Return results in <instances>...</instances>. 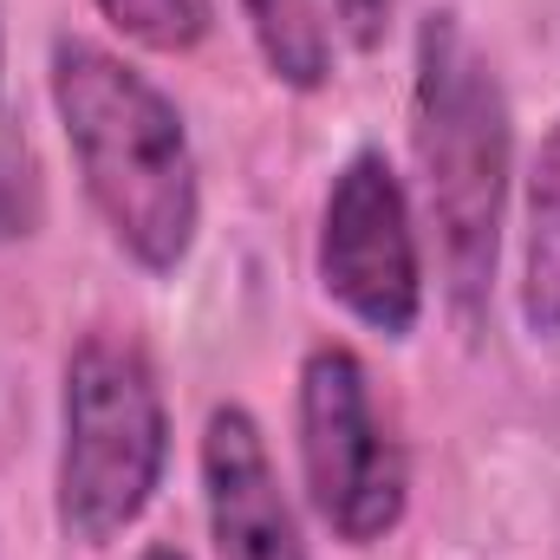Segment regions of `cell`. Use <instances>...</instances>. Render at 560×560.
Returning a JSON list of instances; mask_svg holds the SVG:
<instances>
[{
  "mask_svg": "<svg viewBox=\"0 0 560 560\" xmlns=\"http://www.w3.org/2000/svg\"><path fill=\"white\" fill-rule=\"evenodd\" d=\"M46 92L112 248L150 280H170L202 235V163L176 98L125 52L79 33L52 39Z\"/></svg>",
  "mask_w": 560,
  "mask_h": 560,
  "instance_id": "obj_1",
  "label": "cell"
},
{
  "mask_svg": "<svg viewBox=\"0 0 560 560\" xmlns=\"http://www.w3.org/2000/svg\"><path fill=\"white\" fill-rule=\"evenodd\" d=\"M411 156L423 183V215L436 229L443 293L463 326H482L502 261L515 125L489 52L469 39L456 7H430L411 46Z\"/></svg>",
  "mask_w": 560,
  "mask_h": 560,
  "instance_id": "obj_2",
  "label": "cell"
},
{
  "mask_svg": "<svg viewBox=\"0 0 560 560\" xmlns=\"http://www.w3.org/2000/svg\"><path fill=\"white\" fill-rule=\"evenodd\" d=\"M170 476V405L138 332L92 326L59 372L52 522L79 548H112L138 528Z\"/></svg>",
  "mask_w": 560,
  "mask_h": 560,
  "instance_id": "obj_3",
  "label": "cell"
},
{
  "mask_svg": "<svg viewBox=\"0 0 560 560\" xmlns=\"http://www.w3.org/2000/svg\"><path fill=\"white\" fill-rule=\"evenodd\" d=\"M293 443L313 515L346 548H378L411 509V456L346 339H319L293 378Z\"/></svg>",
  "mask_w": 560,
  "mask_h": 560,
  "instance_id": "obj_4",
  "label": "cell"
},
{
  "mask_svg": "<svg viewBox=\"0 0 560 560\" xmlns=\"http://www.w3.org/2000/svg\"><path fill=\"white\" fill-rule=\"evenodd\" d=\"M319 293L378 339H411L423 319V242L418 209L385 150H352L319 202L313 235Z\"/></svg>",
  "mask_w": 560,
  "mask_h": 560,
  "instance_id": "obj_5",
  "label": "cell"
},
{
  "mask_svg": "<svg viewBox=\"0 0 560 560\" xmlns=\"http://www.w3.org/2000/svg\"><path fill=\"white\" fill-rule=\"evenodd\" d=\"M196 463H202V515L215 560H306V535L275 469L268 430L248 405L209 411Z\"/></svg>",
  "mask_w": 560,
  "mask_h": 560,
  "instance_id": "obj_6",
  "label": "cell"
},
{
  "mask_svg": "<svg viewBox=\"0 0 560 560\" xmlns=\"http://www.w3.org/2000/svg\"><path fill=\"white\" fill-rule=\"evenodd\" d=\"M522 326L560 339V125L535 143L528 196H522Z\"/></svg>",
  "mask_w": 560,
  "mask_h": 560,
  "instance_id": "obj_7",
  "label": "cell"
},
{
  "mask_svg": "<svg viewBox=\"0 0 560 560\" xmlns=\"http://www.w3.org/2000/svg\"><path fill=\"white\" fill-rule=\"evenodd\" d=\"M248 39L268 66V79L287 92H326L332 85V26L319 0H242Z\"/></svg>",
  "mask_w": 560,
  "mask_h": 560,
  "instance_id": "obj_8",
  "label": "cell"
},
{
  "mask_svg": "<svg viewBox=\"0 0 560 560\" xmlns=\"http://www.w3.org/2000/svg\"><path fill=\"white\" fill-rule=\"evenodd\" d=\"M143 52H196L215 33V0H92Z\"/></svg>",
  "mask_w": 560,
  "mask_h": 560,
  "instance_id": "obj_9",
  "label": "cell"
},
{
  "mask_svg": "<svg viewBox=\"0 0 560 560\" xmlns=\"http://www.w3.org/2000/svg\"><path fill=\"white\" fill-rule=\"evenodd\" d=\"M46 222V176L26 138H0V242H26Z\"/></svg>",
  "mask_w": 560,
  "mask_h": 560,
  "instance_id": "obj_10",
  "label": "cell"
},
{
  "mask_svg": "<svg viewBox=\"0 0 560 560\" xmlns=\"http://www.w3.org/2000/svg\"><path fill=\"white\" fill-rule=\"evenodd\" d=\"M319 13H326V26H332L352 52H378L385 33H392L398 0H319Z\"/></svg>",
  "mask_w": 560,
  "mask_h": 560,
  "instance_id": "obj_11",
  "label": "cell"
},
{
  "mask_svg": "<svg viewBox=\"0 0 560 560\" xmlns=\"http://www.w3.org/2000/svg\"><path fill=\"white\" fill-rule=\"evenodd\" d=\"M138 560H189V555H183V548H176V541H150V548H143Z\"/></svg>",
  "mask_w": 560,
  "mask_h": 560,
  "instance_id": "obj_12",
  "label": "cell"
},
{
  "mask_svg": "<svg viewBox=\"0 0 560 560\" xmlns=\"http://www.w3.org/2000/svg\"><path fill=\"white\" fill-rule=\"evenodd\" d=\"M0 72H7V33H0Z\"/></svg>",
  "mask_w": 560,
  "mask_h": 560,
  "instance_id": "obj_13",
  "label": "cell"
}]
</instances>
